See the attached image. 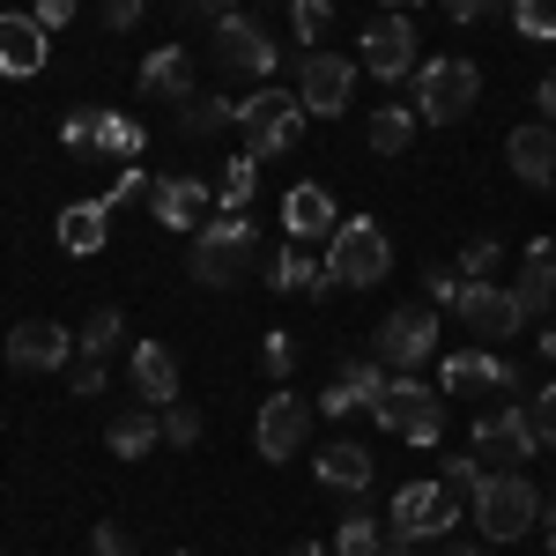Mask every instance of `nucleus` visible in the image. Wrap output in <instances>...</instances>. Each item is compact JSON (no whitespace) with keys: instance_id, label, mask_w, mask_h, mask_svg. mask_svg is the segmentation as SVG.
Segmentation results:
<instances>
[{"instance_id":"nucleus-15","label":"nucleus","mask_w":556,"mask_h":556,"mask_svg":"<svg viewBox=\"0 0 556 556\" xmlns=\"http://www.w3.org/2000/svg\"><path fill=\"white\" fill-rule=\"evenodd\" d=\"M67 356H75V334L52 327V319H23V327L8 334V364H15V371H60Z\"/></svg>"},{"instance_id":"nucleus-30","label":"nucleus","mask_w":556,"mask_h":556,"mask_svg":"<svg viewBox=\"0 0 556 556\" xmlns=\"http://www.w3.org/2000/svg\"><path fill=\"white\" fill-rule=\"evenodd\" d=\"M97 149H104V156H119V164H134V156H141V127L119 119V112H97Z\"/></svg>"},{"instance_id":"nucleus-5","label":"nucleus","mask_w":556,"mask_h":556,"mask_svg":"<svg viewBox=\"0 0 556 556\" xmlns=\"http://www.w3.org/2000/svg\"><path fill=\"white\" fill-rule=\"evenodd\" d=\"M238 127H245V156H253V164H267V156L298 149L304 104L290 97V89H267V83H260V97H245V104H238Z\"/></svg>"},{"instance_id":"nucleus-55","label":"nucleus","mask_w":556,"mask_h":556,"mask_svg":"<svg viewBox=\"0 0 556 556\" xmlns=\"http://www.w3.org/2000/svg\"><path fill=\"white\" fill-rule=\"evenodd\" d=\"M379 556H416V549H401V542H386V549Z\"/></svg>"},{"instance_id":"nucleus-57","label":"nucleus","mask_w":556,"mask_h":556,"mask_svg":"<svg viewBox=\"0 0 556 556\" xmlns=\"http://www.w3.org/2000/svg\"><path fill=\"white\" fill-rule=\"evenodd\" d=\"M549 556H556V513H549Z\"/></svg>"},{"instance_id":"nucleus-31","label":"nucleus","mask_w":556,"mask_h":556,"mask_svg":"<svg viewBox=\"0 0 556 556\" xmlns=\"http://www.w3.org/2000/svg\"><path fill=\"white\" fill-rule=\"evenodd\" d=\"M215 193H223V208H230V215H245V201L260 193V164H253V156H238L230 172L215 178Z\"/></svg>"},{"instance_id":"nucleus-35","label":"nucleus","mask_w":556,"mask_h":556,"mask_svg":"<svg viewBox=\"0 0 556 556\" xmlns=\"http://www.w3.org/2000/svg\"><path fill=\"white\" fill-rule=\"evenodd\" d=\"M290 15H298V45H312V52H319L327 23H334V8H327V0H290Z\"/></svg>"},{"instance_id":"nucleus-20","label":"nucleus","mask_w":556,"mask_h":556,"mask_svg":"<svg viewBox=\"0 0 556 556\" xmlns=\"http://www.w3.org/2000/svg\"><path fill=\"white\" fill-rule=\"evenodd\" d=\"M334 201H327V186H298L290 201H282V230H290V245H312V238H334Z\"/></svg>"},{"instance_id":"nucleus-11","label":"nucleus","mask_w":556,"mask_h":556,"mask_svg":"<svg viewBox=\"0 0 556 556\" xmlns=\"http://www.w3.org/2000/svg\"><path fill=\"white\" fill-rule=\"evenodd\" d=\"M304 438H312V408H304L290 386H282L275 401H260V424H253L260 460H298V453H304Z\"/></svg>"},{"instance_id":"nucleus-24","label":"nucleus","mask_w":556,"mask_h":556,"mask_svg":"<svg viewBox=\"0 0 556 556\" xmlns=\"http://www.w3.org/2000/svg\"><path fill=\"white\" fill-rule=\"evenodd\" d=\"M104 238H112V201H75V208H60V245H67V253H104Z\"/></svg>"},{"instance_id":"nucleus-1","label":"nucleus","mask_w":556,"mask_h":556,"mask_svg":"<svg viewBox=\"0 0 556 556\" xmlns=\"http://www.w3.org/2000/svg\"><path fill=\"white\" fill-rule=\"evenodd\" d=\"M475 527L490 534V542H519V534H534V519H542V490L527 482V475H497V468H482V482H475Z\"/></svg>"},{"instance_id":"nucleus-47","label":"nucleus","mask_w":556,"mask_h":556,"mask_svg":"<svg viewBox=\"0 0 556 556\" xmlns=\"http://www.w3.org/2000/svg\"><path fill=\"white\" fill-rule=\"evenodd\" d=\"M89 556H127V534H119V527H97V534H89Z\"/></svg>"},{"instance_id":"nucleus-39","label":"nucleus","mask_w":556,"mask_h":556,"mask_svg":"<svg viewBox=\"0 0 556 556\" xmlns=\"http://www.w3.org/2000/svg\"><path fill=\"white\" fill-rule=\"evenodd\" d=\"M260 364H267V379H290V371H298V349H290V334H267V342H260Z\"/></svg>"},{"instance_id":"nucleus-33","label":"nucleus","mask_w":556,"mask_h":556,"mask_svg":"<svg viewBox=\"0 0 556 556\" xmlns=\"http://www.w3.org/2000/svg\"><path fill=\"white\" fill-rule=\"evenodd\" d=\"M342 386L364 401V408H371V401L386 393V364H371V356H349V364H342Z\"/></svg>"},{"instance_id":"nucleus-16","label":"nucleus","mask_w":556,"mask_h":556,"mask_svg":"<svg viewBox=\"0 0 556 556\" xmlns=\"http://www.w3.org/2000/svg\"><path fill=\"white\" fill-rule=\"evenodd\" d=\"M505 164H513L527 186H556V127H549V119L513 127V134H505Z\"/></svg>"},{"instance_id":"nucleus-56","label":"nucleus","mask_w":556,"mask_h":556,"mask_svg":"<svg viewBox=\"0 0 556 556\" xmlns=\"http://www.w3.org/2000/svg\"><path fill=\"white\" fill-rule=\"evenodd\" d=\"M379 8H401V15H408V8H416V0H379Z\"/></svg>"},{"instance_id":"nucleus-46","label":"nucleus","mask_w":556,"mask_h":556,"mask_svg":"<svg viewBox=\"0 0 556 556\" xmlns=\"http://www.w3.org/2000/svg\"><path fill=\"white\" fill-rule=\"evenodd\" d=\"M30 15H38L45 30H60V23H75V0H38V8H30Z\"/></svg>"},{"instance_id":"nucleus-12","label":"nucleus","mask_w":556,"mask_h":556,"mask_svg":"<svg viewBox=\"0 0 556 556\" xmlns=\"http://www.w3.org/2000/svg\"><path fill=\"white\" fill-rule=\"evenodd\" d=\"M364 67H371L379 83H401V75L416 67V23H408L401 8H379V15H371V30H364Z\"/></svg>"},{"instance_id":"nucleus-49","label":"nucleus","mask_w":556,"mask_h":556,"mask_svg":"<svg viewBox=\"0 0 556 556\" xmlns=\"http://www.w3.org/2000/svg\"><path fill=\"white\" fill-rule=\"evenodd\" d=\"M319 408H327V416H349V408H364V401H356L349 386H327V393H319Z\"/></svg>"},{"instance_id":"nucleus-25","label":"nucleus","mask_w":556,"mask_h":556,"mask_svg":"<svg viewBox=\"0 0 556 556\" xmlns=\"http://www.w3.org/2000/svg\"><path fill=\"white\" fill-rule=\"evenodd\" d=\"M513 304L527 312V319H542V312L556 304V253L549 245L527 253V267H519V282H513Z\"/></svg>"},{"instance_id":"nucleus-29","label":"nucleus","mask_w":556,"mask_h":556,"mask_svg":"<svg viewBox=\"0 0 556 556\" xmlns=\"http://www.w3.org/2000/svg\"><path fill=\"white\" fill-rule=\"evenodd\" d=\"M223 127H238V104H223V97L178 104V134H223Z\"/></svg>"},{"instance_id":"nucleus-18","label":"nucleus","mask_w":556,"mask_h":556,"mask_svg":"<svg viewBox=\"0 0 556 556\" xmlns=\"http://www.w3.org/2000/svg\"><path fill=\"white\" fill-rule=\"evenodd\" d=\"M52 30H45L38 15H0V75H38L45 52H52Z\"/></svg>"},{"instance_id":"nucleus-41","label":"nucleus","mask_w":556,"mask_h":556,"mask_svg":"<svg viewBox=\"0 0 556 556\" xmlns=\"http://www.w3.org/2000/svg\"><path fill=\"white\" fill-rule=\"evenodd\" d=\"M527 408H534V430H542V445H556V379L542 386V393H534Z\"/></svg>"},{"instance_id":"nucleus-53","label":"nucleus","mask_w":556,"mask_h":556,"mask_svg":"<svg viewBox=\"0 0 556 556\" xmlns=\"http://www.w3.org/2000/svg\"><path fill=\"white\" fill-rule=\"evenodd\" d=\"M290 556H327V549H319V542H298V549H290Z\"/></svg>"},{"instance_id":"nucleus-34","label":"nucleus","mask_w":556,"mask_h":556,"mask_svg":"<svg viewBox=\"0 0 556 556\" xmlns=\"http://www.w3.org/2000/svg\"><path fill=\"white\" fill-rule=\"evenodd\" d=\"M112 342H119V304H97L89 327H83V356H104Z\"/></svg>"},{"instance_id":"nucleus-48","label":"nucleus","mask_w":556,"mask_h":556,"mask_svg":"<svg viewBox=\"0 0 556 556\" xmlns=\"http://www.w3.org/2000/svg\"><path fill=\"white\" fill-rule=\"evenodd\" d=\"M438 8H445L453 23H482V15H490V0H438Z\"/></svg>"},{"instance_id":"nucleus-22","label":"nucleus","mask_w":556,"mask_h":556,"mask_svg":"<svg viewBox=\"0 0 556 556\" xmlns=\"http://www.w3.org/2000/svg\"><path fill=\"white\" fill-rule=\"evenodd\" d=\"M134 393L149 401V408H172L178 401V364L164 342H134Z\"/></svg>"},{"instance_id":"nucleus-4","label":"nucleus","mask_w":556,"mask_h":556,"mask_svg":"<svg viewBox=\"0 0 556 556\" xmlns=\"http://www.w3.org/2000/svg\"><path fill=\"white\" fill-rule=\"evenodd\" d=\"M371 416H379L393 438H408V445H438V430H445V401H438L416 371H393L386 393L371 401Z\"/></svg>"},{"instance_id":"nucleus-38","label":"nucleus","mask_w":556,"mask_h":556,"mask_svg":"<svg viewBox=\"0 0 556 556\" xmlns=\"http://www.w3.org/2000/svg\"><path fill=\"white\" fill-rule=\"evenodd\" d=\"M513 23L527 30V38H556V8H549V0H519Z\"/></svg>"},{"instance_id":"nucleus-45","label":"nucleus","mask_w":556,"mask_h":556,"mask_svg":"<svg viewBox=\"0 0 556 556\" xmlns=\"http://www.w3.org/2000/svg\"><path fill=\"white\" fill-rule=\"evenodd\" d=\"M60 141H67V149H83V141H97V112H75V119L60 127Z\"/></svg>"},{"instance_id":"nucleus-42","label":"nucleus","mask_w":556,"mask_h":556,"mask_svg":"<svg viewBox=\"0 0 556 556\" xmlns=\"http://www.w3.org/2000/svg\"><path fill=\"white\" fill-rule=\"evenodd\" d=\"M475 482H482V460H445V490L453 497H475Z\"/></svg>"},{"instance_id":"nucleus-51","label":"nucleus","mask_w":556,"mask_h":556,"mask_svg":"<svg viewBox=\"0 0 556 556\" xmlns=\"http://www.w3.org/2000/svg\"><path fill=\"white\" fill-rule=\"evenodd\" d=\"M534 97H542V119H549V127H556V67H549V75H542V89H534Z\"/></svg>"},{"instance_id":"nucleus-52","label":"nucleus","mask_w":556,"mask_h":556,"mask_svg":"<svg viewBox=\"0 0 556 556\" xmlns=\"http://www.w3.org/2000/svg\"><path fill=\"white\" fill-rule=\"evenodd\" d=\"M534 349H542V356H549V364H556V327H549V334H542V342H534Z\"/></svg>"},{"instance_id":"nucleus-3","label":"nucleus","mask_w":556,"mask_h":556,"mask_svg":"<svg viewBox=\"0 0 556 556\" xmlns=\"http://www.w3.org/2000/svg\"><path fill=\"white\" fill-rule=\"evenodd\" d=\"M393 275V245H386L379 223H334V238H327V282L334 290H371Z\"/></svg>"},{"instance_id":"nucleus-8","label":"nucleus","mask_w":556,"mask_h":556,"mask_svg":"<svg viewBox=\"0 0 556 556\" xmlns=\"http://www.w3.org/2000/svg\"><path fill=\"white\" fill-rule=\"evenodd\" d=\"M430 349H438V312L430 304H393L379 319V364L386 371H416V364H430Z\"/></svg>"},{"instance_id":"nucleus-26","label":"nucleus","mask_w":556,"mask_h":556,"mask_svg":"<svg viewBox=\"0 0 556 556\" xmlns=\"http://www.w3.org/2000/svg\"><path fill=\"white\" fill-rule=\"evenodd\" d=\"M149 208L164 230H193L201 223V178H156L149 186Z\"/></svg>"},{"instance_id":"nucleus-40","label":"nucleus","mask_w":556,"mask_h":556,"mask_svg":"<svg viewBox=\"0 0 556 556\" xmlns=\"http://www.w3.org/2000/svg\"><path fill=\"white\" fill-rule=\"evenodd\" d=\"M424 290H430V304H460V290H468V275H453V267H438V260H430Z\"/></svg>"},{"instance_id":"nucleus-44","label":"nucleus","mask_w":556,"mask_h":556,"mask_svg":"<svg viewBox=\"0 0 556 556\" xmlns=\"http://www.w3.org/2000/svg\"><path fill=\"white\" fill-rule=\"evenodd\" d=\"M97 393H104V364L83 356V371H75V401H97Z\"/></svg>"},{"instance_id":"nucleus-37","label":"nucleus","mask_w":556,"mask_h":556,"mask_svg":"<svg viewBox=\"0 0 556 556\" xmlns=\"http://www.w3.org/2000/svg\"><path fill=\"white\" fill-rule=\"evenodd\" d=\"M164 445H201V416H193L186 401H172V408H164Z\"/></svg>"},{"instance_id":"nucleus-2","label":"nucleus","mask_w":556,"mask_h":556,"mask_svg":"<svg viewBox=\"0 0 556 556\" xmlns=\"http://www.w3.org/2000/svg\"><path fill=\"white\" fill-rule=\"evenodd\" d=\"M253 267H260V230L245 215H223V223H208V230L193 238V282H208V290L245 282Z\"/></svg>"},{"instance_id":"nucleus-50","label":"nucleus","mask_w":556,"mask_h":556,"mask_svg":"<svg viewBox=\"0 0 556 556\" xmlns=\"http://www.w3.org/2000/svg\"><path fill=\"white\" fill-rule=\"evenodd\" d=\"M193 15H208V23H223V15H238V0H186Z\"/></svg>"},{"instance_id":"nucleus-17","label":"nucleus","mask_w":556,"mask_h":556,"mask_svg":"<svg viewBox=\"0 0 556 556\" xmlns=\"http://www.w3.org/2000/svg\"><path fill=\"white\" fill-rule=\"evenodd\" d=\"M438 386H445V393H513L519 371L505 356H490V349H468V356H453V364L438 371Z\"/></svg>"},{"instance_id":"nucleus-9","label":"nucleus","mask_w":556,"mask_h":556,"mask_svg":"<svg viewBox=\"0 0 556 556\" xmlns=\"http://www.w3.org/2000/svg\"><path fill=\"white\" fill-rule=\"evenodd\" d=\"M349 89H356V67L342 52H304L298 60V104L304 119H342L349 112Z\"/></svg>"},{"instance_id":"nucleus-14","label":"nucleus","mask_w":556,"mask_h":556,"mask_svg":"<svg viewBox=\"0 0 556 556\" xmlns=\"http://www.w3.org/2000/svg\"><path fill=\"white\" fill-rule=\"evenodd\" d=\"M453 312L468 319V334H475V342H513L519 327H527V312L513 304V290H497V282H468Z\"/></svg>"},{"instance_id":"nucleus-6","label":"nucleus","mask_w":556,"mask_h":556,"mask_svg":"<svg viewBox=\"0 0 556 556\" xmlns=\"http://www.w3.org/2000/svg\"><path fill=\"white\" fill-rule=\"evenodd\" d=\"M475 97H482V75H475V60H430L424 75H416V112H424L430 127H453V119H468Z\"/></svg>"},{"instance_id":"nucleus-27","label":"nucleus","mask_w":556,"mask_h":556,"mask_svg":"<svg viewBox=\"0 0 556 556\" xmlns=\"http://www.w3.org/2000/svg\"><path fill=\"white\" fill-rule=\"evenodd\" d=\"M319 482H327V490H349V497H356V490L371 482V453H364L356 438L327 445V453H319Z\"/></svg>"},{"instance_id":"nucleus-19","label":"nucleus","mask_w":556,"mask_h":556,"mask_svg":"<svg viewBox=\"0 0 556 556\" xmlns=\"http://www.w3.org/2000/svg\"><path fill=\"white\" fill-rule=\"evenodd\" d=\"M141 97H164V104H193L201 89H193V67H186V52L178 45H156L149 60H141Z\"/></svg>"},{"instance_id":"nucleus-13","label":"nucleus","mask_w":556,"mask_h":556,"mask_svg":"<svg viewBox=\"0 0 556 556\" xmlns=\"http://www.w3.org/2000/svg\"><path fill=\"white\" fill-rule=\"evenodd\" d=\"M215 67H223V75H260V83H267L275 38L260 30L253 15H223V23H215Z\"/></svg>"},{"instance_id":"nucleus-10","label":"nucleus","mask_w":556,"mask_h":556,"mask_svg":"<svg viewBox=\"0 0 556 556\" xmlns=\"http://www.w3.org/2000/svg\"><path fill=\"white\" fill-rule=\"evenodd\" d=\"M534 445H542V430H534V408L513 401V408H490L482 424H475V460L490 468V460H534Z\"/></svg>"},{"instance_id":"nucleus-28","label":"nucleus","mask_w":556,"mask_h":556,"mask_svg":"<svg viewBox=\"0 0 556 556\" xmlns=\"http://www.w3.org/2000/svg\"><path fill=\"white\" fill-rule=\"evenodd\" d=\"M408 141H416V112H408V104H379V119H371V149H379V156H401Z\"/></svg>"},{"instance_id":"nucleus-21","label":"nucleus","mask_w":556,"mask_h":556,"mask_svg":"<svg viewBox=\"0 0 556 556\" xmlns=\"http://www.w3.org/2000/svg\"><path fill=\"white\" fill-rule=\"evenodd\" d=\"M104 445H112L119 460L156 453V445H164V408H149V401H141V408H119V416L104 424Z\"/></svg>"},{"instance_id":"nucleus-54","label":"nucleus","mask_w":556,"mask_h":556,"mask_svg":"<svg viewBox=\"0 0 556 556\" xmlns=\"http://www.w3.org/2000/svg\"><path fill=\"white\" fill-rule=\"evenodd\" d=\"M513 8H519V0H490V15H513Z\"/></svg>"},{"instance_id":"nucleus-23","label":"nucleus","mask_w":556,"mask_h":556,"mask_svg":"<svg viewBox=\"0 0 556 556\" xmlns=\"http://www.w3.org/2000/svg\"><path fill=\"white\" fill-rule=\"evenodd\" d=\"M260 275H267L275 290H304V298H319V290H334V282L319 275V260L304 253V245H282V253H260Z\"/></svg>"},{"instance_id":"nucleus-58","label":"nucleus","mask_w":556,"mask_h":556,"mask_svg":"<svg viewBox=\"0 0 556 556\" xmlns=\"http://www.w3.org/2000/svg\"><path fill=\"white\" fill-rule=\"evenodd\" d=\"M445 556H482V549H445Z\"/></svg>"},{"instance_id":"nucleus-7","label":"nucleus","mask_w":556,"mask_h":556,"mask_svg":"<svg viewBox=\"0 0 556 556\" xmlns=\"http://www.w3.org/2000/svg\"><path fill=\"white\" fill-rule=\"evenodd\" d=\"M453 519H460V505H453V490H445V482H408V490L393 497L386 527H393V542H401V549H416V542H430V534H445Z\"/></svg>"},{"instance_id":"nucleus-32","label":"nucleus","mask_w":556,"mask_h":556,"mask_svg":"<svg viewBox=\"0 0 556 556\" xmlns=\"http://www.w3.org/2000/svg\"><path fill=\"white\" fill-rule=\"evenodd\" d=\"M334 549H342V556H379V519L364 513V505H356V513H342V534H334Z\"/></svg>"},{"instance_id":"nucleus-36","label":"nucleus","mask_w":556,"mask_h":556,"mask_svg":"<svg viewBox=\"0 0 556 556\" xmlns=\"http://www.w3.org/2000/svg\"><path fill=\"white\" fill-rule=\"evenodd\" d=\"M460 275H468V282L497 275V238H468V245H460Z\"/></svg>"},{"instance_id":"nucleus-59","label":"nucleus","mask_w":556,"mask_h":556,"mask_svg":"<svg viewBox=\"0 0 556 556\" xmlns=\"http://www.w3.org/2000/svg\"><path fill=\"white\" fill-rule=\"evenodd\" d=\"M178 556H201V549H178Z\"/></svg>"},{"instance_id":"nucleus-43","label":"nucleus","mask_w":556,"mask_h":556,"mask_svg":"<svg viewBox=\"0 0 556 556\" xmlns=\"http://www.w3.org/2000/svg\"><path fill=\"white\" fill-rule=\"evenodd\" d=\"M97 15H104V30H134L141 23V0H97Z\"/></svg>"}]
</instances>
